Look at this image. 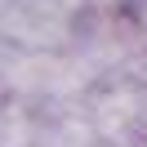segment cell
<instances>
[{
    "label": "cell",
    "instance_id": "obj_1",
    "mask_svg": "<svg viewBox=\"0 0 147 147\" xmlns=\"http://www.w3.org/2000/svg\"><path fill=\"white\" fill-rule=\"evenodd\" d=\"M80 0H13L0 13V31L22 49H58L71 36Z\"/></svg>",
    "mask_w": 147,
    "mask_h": 147
},
{
    "label": "cell",
    "instance_id": "obj_2",
    "mask_svg": "<svg viewBox=\"0 0 147 147\" xmlns=\"http://www.w3.org/2000/svg\"><path fill=\"white\" fill-rule=\"evenodd\" d=\"M143 107H147V98L134 89V85H111V89L94 94L89 125H94V134H98V143L134 147L138 129H143Z\"/></svg>",
    "mask_w": 147,
    "mask_h": 147
},
{
    "label": "cell",
    "instance_id": "obj_3",
    "mask_svg": "<svg viewBox=\"0 0 147 147\" xmlns=\"http://www.w3.org/2000/svg\"><path fill=\"white\" fill-rule=\"evenodd\" d=\"M138 27L147 31V0H143V5H138Z\"/></svg>",
    "mask_w": 147,
    "mask_h": 147
},
{
    "label": "cell",
    "instance_id": "obj_4",
    "mask_svg": "<svg viewBox=\"0 0 147 147\" xmlns=\"http://www.w3.org/2000/svg\"><path fill=\"white\" fill-rule=\"evenodd\" d=\"M138 76H143V85H147V58H138Z\"/></svg>",
    "mask_w": 147,
    "mask_h": 147
},
{
    "label": "cell",
    "instance_id": "obj_5",
    "mask_svg": "<svg viewBox=\"0 0 147 147\" xmlns=\"http://www.w3.org/2000/svg\"><path fill=\"white\" fill-rule=\"evenodd\" d=\"M138 138L147 143V107H143V129H138Z\"/></svg>",
    "mask_w": 147,
    "mask_h": 147
},
{
    "label": "cell",
    "instance_id": "obj_6",
    "mask_svg": "<svg viewBox=\"0 0 147 147\" xmlns=\"http://www.w3.org/2000/svg\"><path fill=\"white\" fill-rule=\"evenodd\" d=\"M89 5H116V0H89Z\"/></svg>",
    "mask_w": 147,
    "mask_h": 147
}]
</instances>
